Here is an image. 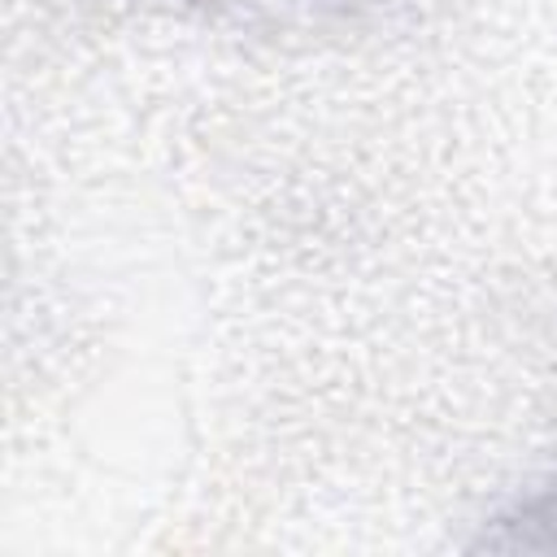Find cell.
<instances>
[{
  "label": "cell",
  "instance_id": "obj_1",
  "mask_svg": "<svg viewBox=\"0 0 557 557\" xmlns=\"http://www.w3.org/2000/svg\"><path fill=\"white\" fill-rule=\"evenodd\" d=\"M218 17H231L239 26H261V30H283V26H305L322 22L352 0H196Z\"/></svg>",
  "mask_w": 557,
  "mask_h": 557
}]
</instances>
